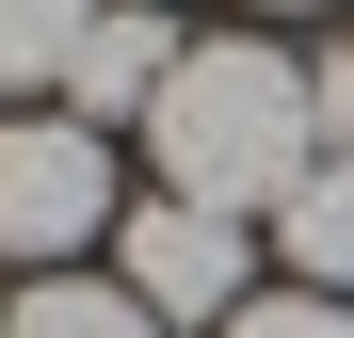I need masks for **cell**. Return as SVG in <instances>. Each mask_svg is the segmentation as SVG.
<instances>
[{"label": "cell", "instance_id": "cell-3", "mask_svg": "<svg viewBox=\"0 0 354 338\" xmlns=\"http://www.w3.org/2000/svg\"><path fill=\"white\" fill-rule=\"evenodd\" d=\"M113 258H129V274H113V290H129L145 322H242L258 306V242H242V225H225V209H194V194H145L129 225H113Z\"/></svg>", "mask_w": 354, "mask_h": 338}, {"label": "cell", "instance_id": "cell-6", "mask_svg": "<svg viewBox=\"0 0 354 338\" xmlns=\"http://www.w3.org/2000/svg\"><path fill=\"white\" fill-rule=\"evenodd\" d=\"M0 338H161V322L113 290V274H32V290L0 306Z\"/></svg>", "mask_w": 354, "mask_h": 338}, {"label": "cell", "instance_id": "cell-4", "mask_svg": "<svg viewBox=\"0 0 354 338\" xmlns=\"http://www.w3.org/2000/svg\"><path fill=\"white\" fill-rule=\"evenodd\" d=\"M161 81H177L161 0H97V32H81V65H65V113H81V129H113V113H161Z\"/></svg>", "mask_w": 354, "mask_h": 338}, {"label": "cell", "instance_id": "cell-7", "mask_svg": "<svg viewBox=\"0 0 354 338\" xmlns=\"http://www.w3.org/2000/svg\"><path fill=\"white\" fill-rule=\"evenodd\" d=\"M97 32V0H0V81H65Z\"/></svg>", "mask_w": 354, "mask_h": 338}, {"label": "cell", "instance_id": "cell-10", "mask_svg": "<svg viewBox=\"0 0 354 338\" xmlns=\"http://www.w3.org/2000/svg\"><path fill=\"white\" fill-rule=\"evenodd\" d=\"M258 17H322V0H258Z\"/></svg>", "mask_w": 354, "mask_h": 338}, {"label": "cell", "instance_id": "cell-5", "mask_svg": "<svg viewBox=\"0 0 354 338\" xmlns=\"http://www.w3.org/2000/svg\"><path fill=\"white\" fill-rule=\"evenodd\" d=\"M274 242H290V290H354V161H306L274 194Z\"/></svg>", "mask_w": 354, "mask_h": 338}, {"label": "cell", "instance_id": "cell-1", "mask_svg": "<svg viewBox=\"0 0 354 338\" xmlns=\"http://www.w3.org/2000/svg\"><path fill=\"white\" fill-rule=\"evenodd\" d=\"M145 145H161V194H194V209L242 225V209H274V194L322 161V113H306V65H290V48L209 32V48H177Z\"/></svg>", "mask_w": 354, "mask_h": 338}, {"label": "cell", "instance_id": "cell-9", "mask_svg": "<svg viewBox=\"0 0 354 338\" xmlns=\"http://www.w3.org/2000/svg\"><path fill=\"white\" fill-rule=\"evenodd\" d=\"M306 113H322V161H354V48H322V65H306Z\"/></svg>", "mask_w": 354, "mask_h": 338}, {"label": "cell", "instance_id": "cell-2", "mask_svg": "<svg viewBox=\"0 0 354 338\" xmlns=\"http://www.w3.org/2000/svg\"><path fill=\"white\" fill-rule=\"evenodd\" d=\"M129 225V194H113V129H81V113H17L0 129V258L17 274H65L81 242H113Z\"/></svg>", "mask_w": 354, "mask_h": 338}, {"label": "cell", "instance_id": "cell-8", "mask_svg": "<svg viewBox=\"0 0 354 338\" xmlns=\"http://www.w3.org/2000/svg\"><path fill=\"white\" fill-rule=\"evenodd\" d=\"M225 338H354V306H338V290H258Z\"/></svg>", "mask_w": 354, "mask_h": 338}]
</instances>
